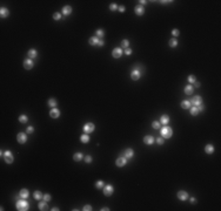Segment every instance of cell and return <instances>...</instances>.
Instances as JSON below:
<instances>
[{"label":"cell","instance_id":"cell-1","mask_svg":"<svg viewBox=\"0 0 221 211\" xmlns=\"http://www.w3.org/2000/svg\"><path fill=\"white\" fill-rule=\"evenodd\" d=\"M28 208H29V204L25 201V198L19 199L18 202H17V209L19 211H26V210H28Z\"/></svg>","mask_w":221,"mask_h":211},{"label":"cell","instance_id":"cell-2","mask_svg":"<svg viewBox=\"0 0 221 211\" xmlns=\"http://www.w3.org/2000/svg\"><path fill=\"white\" fill-rule=\"evenodd\" d=\"M172 135H173V130H172L171 127L165 125V127L161 129V136H162L164 138H171Z\"/></svg>","mask_w":221,"mask_h":211},{"label":"cell","instance_id":"cell-3","mask_svg":"<svg viewBox=\"0 0 221 211\" xmlns=\"http://www.w3.org/2000/svg\"><path fill=\"white\" fill-rule=\"evenodd\" d=\"M189 102H191V105L193 106V107H199V106L203 105L202 103V99H201V96H199V95L193 96V99H192Z\"/></svg>","mask_w":221,"mask_h":211},{"label":"cell","instance_id":"cell-4","mask_svg":"<svg viewBox=\"0 0 221 211\" xmlns=\"http://www.w3.org/2000/svg\"><path fill=\"white\" fill-rule=\"evenodd\" d=\"M94 129H95V125L93 123H86L84 125V132H86V134H92V132H94Z\"/></svg>","mask_w":221,"mask_h":211},{"label":"cell","instance_id":"cell-5","mask_svg":"<svg viewBox=\"0 0 221 211\" xmlns=\"http://www.w3.org/2000/svg\"><path fill=\"white\" fill-rule=\"evenodd\" d=\"M4 158H5L6 163H8V164L13 163V159H14L13 155H12V152H11L9 150H7V151H5V152H4Z\"/></svg>","mask_w":221,"mask_h":211},{"label":"cell","instance_id":"cell-6","mask_svg":"<svg viewBox=\"0 0 221 211\" xmlns=\"http://www.w3.org/2000/svg\"><path fill=\"white\" fill-rule=\"evenodd\" d=\"M126 163H127V158L125 157V156H121V157L116 158V161H115L116 167H119V168L125 167V165H126Z\"/></svg>","mask_w":221,"mask_h":211},{"label":"cell","instance_id":"cell-7","mask_svg":"<svg viewBox=\"0 0 221 211\" xmlns=\"http://www.w3.org/2000/svg\"><path fill=\"white\" fill-rule=\"evenodd\" d=\"M102 189H104L102 191H104V195H105V196H111V195L113 193V191H114V188H113L111 184L105 185Z\"/></svg>","mask_w":221,"mask_h":211},{"label":"cell","instance_id":"cell-8","mask_svg":"<svg viewBox=\"0 0 221 211\" xmlns=\"http://www.w3.org/2000/svg\"><path fill=\"white\" fill-rule=\"evenodd\" d=\"M17 140H18V142L20 143V144H24V143H26L27 141V136L25 132H19L18 136H17Z\"/></svg>","mask_w":221,"mask_h":211},{"label":"cell","instance_id":"cell-9","mask_svg":"<svg viewBox=\"0 0 221 211\" xmlns=\"http://www.w3.org/2000/svg\"><path fill=\"white\" fill-rule=\"evenodd\" d=\"M122 55V49L121 48H114L113 52H112V56L115 58V59H120Z\"/></svg>","mask_w":221,"mask_h":211},{"label":"cell","instance_id":"cell-10","mask_svg":"<svg viewBox=\"0 0 221 211\" xmlns=\"http://www.w3.org/2000/svg\"><path fill=\"white\" fill-rule=\"evenodd\" d=\"M33 66H34V62H33V60H31V59H26L24 61V67L26 69H32Z\"/></svg>","mask_w":221,"mask_h":211},{"label":"cell","instance_id":"cell-11","mask_svg":"<svg viewBox=\"0 0 221 211\" xmlns=\"http://www.w3.org/2000/svg\"><path fill=\"white\" fill-rule=\"evenodd\" d=\"M50 116H51L52 119H58V117L60 116V110H59L58 108H53V109L50 112Z\"/></svg>","mask_w":221,"mask_h":211},{"label":"cell","instance_id":"cell-12","mask_svg":"<svg viewBox=\"0 0 221 211\" xmlns=\"http://www.w3.org/2000/svg\"><path fill=\"white\" fill-rule=\"evenodd\" d=\"M140 76H141V73L139 72V70H133L132 73H131V78H132V80H134V81H136V80L140 79Z\"/></svg>","mask_w":221,"mask_h":211},{"label":"cell","instance_id":"cell-13","mask_svg":"<svg viewBox=\"0 0 221 211\" xmlns=\"http://www.w3.org/2000/svg\"><path fill=\"white\" fill-rule=\"evenodd\" d=\"M178 198L180 201H186V199H188V193L186 191H179L178 192Z\"/></svg>","mask_w":221,"mask_h":211},{"label":"cell","instance_id":"cell-14","mask_svg":"<svg viewBox=\"0 0 221 211\" xmlns=\"http://www.w3.org/2000/svg\"><path fill=\"white\" fill-rule=\"evenodd\" d=\"M124 156L127 158V159H128V158H132L133 156H134V151H133V149H131V148L126 149L124 151Z\"/></svg>","mask_w":221,"mask_h":211},{"label":"cell","instance_id":"cell-15","mask_svg":"<svg viewBox=\"0 0 221 211\" xmlns=\"http://www.w3.org/2000/svg\"><path fill=\"white\" fill-rule=\"evenodd\" d=\"M134 11H135V14H136V15H142V14L145 13V8H143L142 5H138Z\"/></svg>","mask_w":221,"mask_h":211},{"label":"cell","instance_id":"cell-16","mask_svg":"<svg viewBox=\"0 0 221 211\" xmlns=\"http://www.w3.org/2000/svg\"><path fill=\"white\" fill-rule=\"evenodd\" d=\"M100 40H101V39H99L98 36H92V38H89L88 42H89V45H92V46H98V44H99Z\"/></svg>","mask_w":221,"mask_h":211},{"label":"cell","instance_id":"cell-17","mask_svg":"<svg viewBox=\"0 0 221 211\" xmlns=\"http://www.w3.org/2000/svg\"><path fill=\"white\" fill-rule=\"evenodd\" d=\"M143 142H145L146 144L150 145V144H153V143H154V137H153V136H150V135H147V136H145V137H143Z\"/></svg>","mask_w":221,"mask_h":211},{"label":"cell","instance_id":"cell-18","mask_svg":"<svg viewBox=\"0 0 221 211\" xmlns=\"http://www.w3.org/2000/svg\"><path fill=\"white\" fill-rule=\"evenodd\" d=\"M27 56H28V59H36V56H38V52H36V49H29L28 53H27Z\"/></svg>","mask_w":221,"mask_h":211},{"label":"cell","instance_id":"cell-19","mask_svg":"<svg viewBox=\"0 0 221 211\" xmlns=\"http://www.w3.org/2000/svg\"><path fill=\"white\" fill-rule=\"evenodd\" d=\"M61 12H62L64 15H70L72 13V7L71 6H64L62 9H61Z\"/></svg>","mask_w":221,"mask_h":211},{"label":"cell","instance_id":"cell-20","mask_svg":"<svg viewBox=\"0 0 221 211\" xmlns=\"http://www.w3.org/2000/svg\"><path fill=\"white\" fill-rule=\"evenodd\" d=\"M160 123L167 125L168 123H169V116H168V115H162L161 119H160Z\"/></svg>","mask_w":221,"mask_h":211},{"label":"cell","instance_id":"cell-21","mask_svg":"<svg viewBox=\"0 0 221 211\" xmlns=\"http://www.w3.org/2000/svg\"><path fill=\"white\" fill-rule=\"evenodd\" d=\"M8 14H9V12L7 8H5V7H1L0 8V15H1V18H7Z\"/></svg>","mask_w":221,"mask_h":211},{"label":"cell","instance_id":"cell-22","mask_svg":"<svg viewBox=\"0 0 221 211\" xmlns=\"http://www.w3.org/2000/svg\"><path fill=\"white\" fill-rule=\"evenodd\" d=\"M80 141L82 142V143H88L89 142V136H88V134H82L81 136H80Z\"/></svg>","mask_w":221,"mask_h":211},{"label":"cell","instance_id":"cell-23","mask_svg":"<svg viewBox=\"0 0 221 211\" xmlns=\"http://www.w3.org/2000/svg\"><path fill=\"white\" fill-rule=\"evenodd\" d=\"M28 196H29V192H28V190H27V189H22V190L20 191V197H21V198L27 199V198H28Z\"/></svg>","mask_w":221,"mask_h":211},{"label":"cell","instance_id":"cell-24","mask_svg":"<svg viewBox=\"0 0 221 211\" xmlns=\"http://www.w3.org/2000/svg\"><path fill=\"white\" fill-rule=\"evenodd\" d=\"M205 152H207V154H213V152H214V147H213L212 144H207V145L205 147Z\"/></svg>","mask_w":221,"mask_h":211},{"label":"cell","instance_id":"cell-25","mask_svg":"<svg viewBox=\"0 0 221 211\" xmlns=\"http://www.w3.org/2000/svg\"><path fill=\"white\" fill-rule=\"evenodd\" d=\"M191 107H192L191 102H189V101H187V100L181 102V108H182V109H189Z\"/></svg>","mask_w":221,"mask_h":211},{"label":"cell","instance_id":"cell-26","mask_svg":"<svg viewBox=\"0 0 221 211\" xmlns=\"http://www.w3.org/2000/svg\"><path fill=\"white\" fill-rule=\"evenodd\" d=\"M185 93L187 95H192V94H193V87H192L191 85H187L185 87Z\"/></svg>","mask_w":221,"mask_h":211},{"label":"cell","instance_id":"cell-27","mask_svg":"<svg viewBox=\"0 0 221 211\" xmlns=\"http://www.w3.org/2000/svg\"><path fill=\"white\" fill-rule=\"evenodd\" d=\"M39 209L41 211H45L48 209V205H47V203H46V201L45 202H40L39 203Z\"/></svg>","mask_w":221,"mask_h":211},{"label":"cell","instance_id":"cell-28","mask_svg":"<svg viewBox=\"0 0 221 211\" xmlns=\"http://www.w3.org/2000/svg\"><path fill=\"white\" fill-rule=\"evenodd\" d=\"M73 159H74L75 162H80V161L82 159V154H81V152H75L74 156H73Z\"/></svg>","mask_w":221,"mask_h":211},{"label":"cell","instance_id":"cell-29","mask_svg":"<svg viewBox=\"0 0 221 211\" xmlns=\"http://www.w3.org/2000/svg\"><path fill=\"white\" fill-rule=\"evenodd\" d=\"M33 197H34V199H38V201H39V199H43V198H44V195L40 192V191H36V192L33 193Z\"/></svg>","mask_w":221,"mask_h":211},{"label":"cell","instance_id":"cell-30","mask_svg":"<svg viewBox=\"0 0 221 211\" xmlns=\"http://www.w3.org/2000/svg\"><path fill=\"white\" fill-rule=\"evenodd\" d=\"M97 35L95 36H98L99 39H102L104 38V35H105V32H104V29H97Z\"/></svg>","mask_w":221,"mask_h":211},{"label":"cell","instance_id":"cell-31","mask_svg":"<svg viewBox=\"0 0 221 211\" xmlns=\"http://www.w3.org/2000/svg\"><path fill=\"white\" fill-rule=\"evenodd\" d=\"M168 45H169V47H177L178 46V40L177 39H171V40L168 41Z\"/></svg>","mask_w":221,"mask_h":211},{"label":"cell","instance_id":"cell-32","mask_svg":"<svg viewBox=\"0 0 221 211\" xmlns=\"http://www.w3.org/2000/svg\"><path fill=\"white\" fill-rule=\"evenodd\" d=\"M189 109H191V115L195 116V115L199 114V109H198V107H191Z\"/></svg>","mask_w":221,"mask_h":211},{"label":"cell","instance_id":"cell-33","mask_svg":"<svg viewBox=\"0 0 221 211\" xmlns=\"http://www.w3.org/2000/svg\"><path fill=\"white\" fill-rule=\"evenodd\" d=\"M27 121H28V117L26 115H20L19 116V122L20 123H26Z\"/></svg>","mask_w":221,"mask_h":211},{"label":"cell","instance_id":"cell-34","mask_svg":"<svg viewBox=\"0 0 221 211\" xmlns=\"http://www.w3.org/2000/svg\"><path fill=\"white\" fill-rule=\"evenodd\" d=\"M128 46H129V40L124 39V40H122V42H121V47L126 49V48H128Z\"/></svg>","mask_w":221,"mask_h":211},{"label":"cell","instance_id":"cell-35","mask_svg":"<svg viewBox=\"0 0 221 211\" xmlns=\"http://www.w3.org/2000/svg\"><path fill=\"white\" fill-rule=\"evenodd\" d=\"M152 127H153L154 129H160V128H161V123H160L159 121H153Z\"/></svg>","mask_w":221,"mask_h":211},{"label":"cell","instance_id":"cell-36","mask_svg":"<svg viewBox=\"0 0 221 211\" xmlns=\"http://www.w3.org/2000/svg\"><path fill=\"white\" fill-rule=\"evenodd\" d=\"M48 106H51L52 108H55V106H57V101H55L54 99H50V100H48Z\"/></svg>","mask_w":221,"mask_h":211},{"label":"cell","instance_id":"cell-37","mask_svg":"<svg viewBox=\"0 0 221 211\" xmlns=\"http://www.w3.org/2000/svg\"><path fill=\"white\" fill-rule=\"evenodd\" d=\"M105 185H104V182L102 181H98L97 183H95V188H98V189H102Z\"/></svg>","mask_w":221,"mask_h":211},{"label":"cell","instance_id":"cell-38","mask_svg":"<svg viewBox=\"0 0 221 211\" xmlns=\"http://www.w3.org/2000/svg\"><path fill=\"white\" fill-rule=\"evenodd\" d=\"M195 81H196V78H195L194 75H189L188 76V82L189 83H194Z\"/></svg>","mask_w":221,"mask_h":211},{"label":"cell","instance_id":"cell-39","mask_svg":"<svg viewBox=\"0 0 221 211\" xmlns=\"http://www.w3.org/2000/svg\"><path fill=\"white\" fill-rule=\"evenodd\" d=\"M60 18H61V14H60V13H58V12L53 14V19H54V20H60Z\"/></svg>","mask_w":221,"mask_h":211},{"label":"cell","instance_id":"cell-40","mask_svg":"<svg viewBox=\"0 0 221 211\" xmlns=\"http://www.w3.org/2000/svg\"><path fill=\"white\" fill-rule=\"evenodd\" d=\"M157 143H158L159 145H162V144H164V137H158V138H157Z\"/></svg>","mask_w":221,"mask_h":211},{"label":"cell","instance_id":"cell-41","mask_svg":"<svg viewBox=\"0 0 221 211\" xmlns=\"http://www.w3.org/2000/svg\"><path fill=\"white\" fill-rule=\"evenodd\" d=\"M109 9H111V11H116V9H118L116 4H112V5H109Z\"/></svg>","mask_w":221,"mask_h":211},{"label":"cell","instance_id":"cell-42","mask_svg":"<svg viewBox=\"0 0 221 211\" xmlns=\"http://www.w3.org/2000/svg\"><path fill=\"white\" fill-rule=\"evenodd\" d=\"M44 199L46 201V202L51 201V195H50V193H46V195H44Z\"/></svg>","mask_w":221,"mask_h":211},{"label":"cell","instance_id":"cell-43","mask_svg":"<svg viewBox=\"0 0 221 211\" xmlns=\"http://www.w3.org/2000/svg\"><path fill=\"white\" fill-rule=\"evenodd\" d=\"M172 34L174 35V36H178V35L180 34V32H179V29H177V28H174V29L172 31Z\"/></svg>","mask_w":221,"mask_h":211},{"label":"cell","instance_id":"cell-44","mask_svg":"<svg viewBox=\"0 0 221 211\" xmlns=\"http://www.w3.org/2000/svg\"><path fill=\"white\" fill-rule=\"evenodd\" d=\"M82 210L84 211H91L92 210V206H91L89 204H87V205H85V206H84V209H82Z\"/></svg>","mask_w":221,"mask_h":211},{"label":"cell","instance_id":"cell-45","mask_svg":"<svg viewBox=\"0 0 221 211\" xmlns=\"http://www.w3.org/2000/svg\"><path fill=\"white\" fill-rule=\"evenodd\" d=\"M125 54H126V55H131V54H132V49H131L129 47L126 48V49H125Z\"/></svg>","mask_w":221,"mask_h":211},{"label":"cell","instance_id":"cell-46","mask_svg":"<svg viewBox=\"0 0 221 211\" xmlns=\"http://www.w3.org/2000/svg\"><path fill=\"white\" fill-rule=\"evenodd\" d=\"M33 132H34V128H33V127H28V128H27V130H26L27 134H32Z\"/></svg>","mask_w":221,"mask_h":211},{"label":"cell","instance_id":"cell-47","mask_svg":"<svg viewBox=\"0 0 221 211\" xmlns=\"http://www.w3.org/2000/svg\"><path fill=\"white\" fill-rule=\"evenodd\" d=\"M85 162H86V163H91V162H92V157H91V156H86V157H85Z\"/></svg>","mask_w":221,"mask_h":211},{"label":"cell","instance_id":"cell-48","mask_svg":"<svg viewBox=\"0 0 221 211\" xmlns=\"http://www.w3.org/2000/svg\"><path fill=\"white\" fill-rule=\"evenodd\" d=\"M118 9H119V12H120V13H124L125 12V6H120V7H118Z\"/></svg>","mask_w":221,"mask_h":211},{"label":"cell","instance_id":"cell-49","mask_svg":"<svg viewBox=\"0 0 221 211\" xmlns=\"http://www.w3.org/2000/svg\"><path fill=\"white\" fill-rule=\"evenodd\" d=\"M104 45H105V42H104V40H100V41H99V44H98V46H99V47H102Z\"/></svg>","mask_w":221,"mask_h":211},{"label":"cell","instance_id":"cell-50","mask_svg":"<svg viewBox=\"0 0 221 211\" xmlns=\"http://www.w3.org/2000/svg\"><path fill=\"white\" fill-rule=\"evenodd\" d=\"M191 203H192V204H195V203H196V199H195V197H192V198H191Z\"/></svg>","mask_w":221,"mask_h":211},{"label":"cell","instance_id":"cell-51","mask_svg":"<svg viewBox=\"0 0 221 211\" xmlns=\"http://www.w3.org/2000/svg\"><path fill=\"white\" fill-rule=\"evenodd\" d=\"M194 85H195V88H199V87H200V82H198V81H195Z\"/></svg>","mask_w":221,"mask_h":211},{"label":"cell","instance_id":"cell-52","mask_svg":"<svg viewBox=\"0 0 221 211\" xmlns=\"http://www.w3.org/2000/svg\"><path fill=\"white\" fill-rule=\"evenodd\" d=\"M108 210H109L108 208H102V209H101V211H108Z\"/></svg>","mask_w":221,"mask_h":211},{"label":"cell","instance_id":"cell-53","mask_svg":"<svg viewBox=\"0 0 221 211\" xmlns=\"http://www.w3.org/2000/svg\"><path fill=\"white\" fill-rule=\"evenodd\" d=\"M51 210H52V211H58L59 209H58V208H53V209H51Z\"/></svg>","mask_w":221,"mask_h":211}]
</instances>
